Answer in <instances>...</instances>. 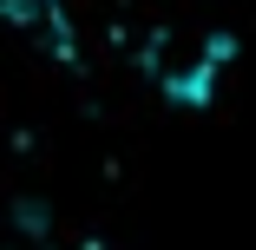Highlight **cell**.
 <instances>
[{"mask_svg":"<svg viewBox=\"0 0 256 250\" xmlns=\"http://www.w3.org/2000/svg\"><path fill=\"white\" fill-rule=\"evenodd\" d=\"M230 66V40L224 33H164L158 46H151V79H158V92L171 99V106H210L217 99V79Z\"/></svg>","mask_w":256,"mask_h":250,"instance_id":"cell-1","label":"cell"}]
</instances>
